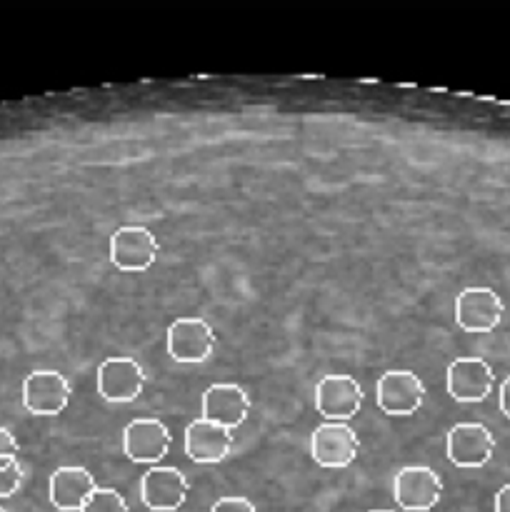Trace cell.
I'll return each instance as SVG.
<instances>
[{"label":"cell","instance_id":"obj_1","mask_svg":"<svg viewBox=\"0 0 510 512\" xmlns=\"http://www.w3.org/2000/svg\"><path fill=\"white\" fill-rule=\"evenodd\" d=\"M375 400L385 415L393 418H408L420 410L425 400V385L410 370H390L378 380Z\"/></svg>","mask_w":510,"mask_h":512},{"label":"cell","instance_id":"obj_2","mask_svg":"<svg viewBox=\"0 0 510 512\" xmlns=\"http://www.w3.org/2000/svg\"><path fill=\"white\" fill-rule=\"evenodd\" d=\"M363 388L350 375H325L315 388V408L330 423H345L363 408Z\"/></svg>","mask_w":510,"mask_h":512},{"label":"cell","instance_id":"obj_3","mask_svg":"<svg viewBox=\"0 0 510 512\" xmlns=\"http://www.w3.org/2000/svg\"><path fill=\"white\" fill-rule=\"evenodd\" d=\"M158 258V240L148 228L125 225L110 238V263L123 273H143Z\"/></svg>","mask_w":510,"mask_h":512},{"label":"cell","instance_id":"obj_4","mask_svg":"<svg viewBox=\"0 0 510 512\" xmlns=\"http://www.w3.org/2000/svg\"><path fill=\"white\" fill-rule=\"evenodd\" d=\"M443 483L435 475V470L423 465H410L403 468L393 480L395 503L408 512H428L440 503Z\"/></svg>","mask_w":510,"mask_h":512},{"label":"cell","instance_id":"obj_5","mask_svg":"<svg viewBox=\"0 0 510 512\" xmlns=\"http://www.w3.org/2000/svg\"><path fill=\"white\" fill-rule=\"evenodd\" d=\"M505 305L490 288H465L455 298V320L465 333H490L500 325Z\"/></svg>","mask_w":510,"mask_h":512},{"label":"cell","instance_id":"obj_6","mask_svg":"<svg viewBox=\"0 0 510 512\" xmlns=\"http://www.w3.org/2000/svg\"><path fill=\"white\" fill-rule=\"evenodd\" d=\"M215 350V330L203 318H180L168 328V353L175 363H205Z\"/></svg>","mask_w":510,"mask_h":512},{"label":"cell","instance_id":"obj_7","mask_svg":"<svg viewBox=\"0 0 510 512\" xmlns=\"http://www.w3.org/2000/svg\"><path fill=\"white\" fill-rule=\"evenodd\" d=\"M310 453L320 468H348L360 453V440L348 423H323L310 438Z\"/></svg>","mask_w":510,"mask_h":512},{"label":"cell","instance_id":"obj_8","mask_svg":"<svg viewBox=\"0 0 510 512\" xmlns=\"http://www.w3.org/2000/svg\"><path fill=\"white\" fill-rule=\"evenodd\" d=\"M450 398L458 403H483L495 385V373L483 358H458L445 373Z\"/></svg>","mask_w":510,"mask_h":512},{"label":"cell","instance_id":"obj_9","mask_svg":"<svg viewBox=\"0 0 510 512\" xmlns=\"http://www.w3.org/2000/svg\"><path fill=\"white\" fill-rule=\"evenodd\" d=\"M448 460L455 468H483L495 453V438L485 425L460 423L450 428L445 440Z\"/></svg>","mask_w":510,"mask_h":512},{"label":"cell","instance_id":"obj_10","mask_svg":"<svg viewBox=\"0 0 510 512\" xmlns=\"http://www.w3.org/2000/svg\"><path fill=\"white\" fill-rule=\"evenodd\" d=\"M70 385L55 370H35L23 383V405L28 413L48 418L68 408Z\"/></svg>","mask_w":510,"mask_h":512},{"label":"cell","instance_id":"obj_11","mask_svg":"<svg viewBox=\"0 0 510 512\" xmlns=\"http://www.w3.org/2000/svg\"><path fill=\"white\" fill-rule=\"evenodd\" d=\"M145 388V373L133 358H108L98 368V395L108 403H133Z\"/></svg>","mask_w":510,"mask_h":512},{"label":"cell","instance_id":"obj_12","mask_svg":"<svg viewBox=\"0 0 510 512\" xmlns=\"http://www.w3.org/2000/svg\"><path fill=\"white\" fill-rule=\"evenodd\" d=\"M190 493V483L178 468H158L148 470L140 483V500L153 512H175L183 508L185 498Z\"/></svg>","mask_w":510,"mask_h":512},{"label":"cell","instance_id":"obj_13","mask_svg":"<svg viewBox=\"0 0 510 512\" xmlns=\"http://www.w3.org/2000/svg\"><path fill=\"white\" fill-rule=\"evenodd\" d=\"M170 443H173L170 430L155 418H138L123 430V450L133 463L155 465L168 455Z\"/></svg>","mask_w":510,"mask_h":512},{"label":"cell","instance_id":"obj_14","mask_svg":"<svg viewBox=\"0 0 510 512\" xmlns=\"http://www.w3.org/2000/svg\"><path fill=\"white\" fill-rule=\"evenodd\" d=\"M233 430L220 428V425L208 423V420H193L185 428V455L193 463L215 465L223 463L233 450Z\"/></svg>","mask_w":510,"mask_h":512},{"label":"cell","instance_id":"obj_15","mask_svg":"<svg viewBox=\"0 0 510 512\" xmlns=\"http://www.w3.org/2000/svg\"><path fill=\"white\" fill-rule=\"evenodd\" d=\"M250 413V398L243 388L233 383L210 385L203 393V420L235 430L245 423Z\"/></svg>","mask_w":510,"mask_h":512},{"label":"cell","instance_id":"obj_16","mask_svg":"<svg viewBox=\"0 0 510 512\" xmlns=\"http://www.w3.org/2000/svg\"><path fill=\"white\" fill-rule=\"evenodd\" d=\"M95 490H98V483L85 468L68 465L50 475V503L60 512H80Z\"/></svg>","mask_w":510,"mask_h":512},{"label":"cell","instance_id":"obj_17","mask_svg":"<svg viewBox=\"0 0 510 512\" xmlns=\"http://www.w3.org/2000/svg\"><path fill=\"white\" fill-rule=\"evenodd\" d=\"M80 512H128V503L118 490L98 488Z\"/></svg>","mask_w":510,"mask_h":512},{"label":"cell","instance_id":"obj_18","mask_svg":"<svg viewBox=\"0 0 510 512\" xmlns=\"http://www.w3.org/2000/svg\"><path fill=\"white\" fill-rule=\"evenodd\" d=\"M20 483H23V468L18 458H0V500L18 493Z\"/></svg>","mask_w":510,"mask_h":512},{"label":"cell","instance_id":"obj_19","mask_svg":"<svg viewBox=\"0 0 510 512\" xmlns=\"http://www.w3.org/2000/svg\"><path fill=\"white\" fill-rule=\"evenodd\" d=\"M210 512H258L248 498H220Z\"/></svg>","mask_w":510,"mask_h":512},{"label":"cell","instance_id":"obj_20","mask_svg":"<svg viewBox=\"0 0 510 512\" xmlns=\"http://www.w3.org/2000/svg\"><path fill=\"white\" fill-rule=\"evenodd\" d=\"M20 445L10 430L0 428V458H18Z\"/></svg>","mask_w":510,"mask_h":512},{"label":"cell","instance_id":"obj_21","mask_svg":"<svg viewBox=\"0 0 510 512\" xmlns=\"http://www.w3.org/2000/svg\"><path fill=\"white\" fill-rule=\"evenodd\" d=\"M495 512H510V485L500 488L495 495Z\"/></svg>","mask_w":510,"mask_h":512},{"label":"cell","instance_id":"obj_22","mask_svg":"<svg viewBox=\"0 0 510 512\" xmlns=\"http://www.w3.org/2000/svg\"><path fill=\"white\" fill-rule=\"evenodd\" d=\"M500 410L505 418H510V378H505L500 385Z\"/></svg>","mask_w":510,"mask_h":512},{"label":"cell","instance_id":"obj_23","mask_svg":"<svg viewBox=\"0 0 510 512\" xmlns=\"http://www.w3.org/2000/svg\"><path fill=\"white\" fill-rule=\"evenodd\" d=\"M370 512H393V510H370Z\"/></svg>","mask_w":510,"mask_h":512},{"label":"cell","instance_id":"obj_24","mask_svg":"<svg viewBox=\"0 0 510 512\" xmlns=\"http://www.w3.org/2000/svg\"><path fill=\"white\" fill-rule=\"evenodd\" d=\"M0 512H5V510H3V508H0Z\"/></svg>","mask_w":510,"mask_h":512}]
</instances>
